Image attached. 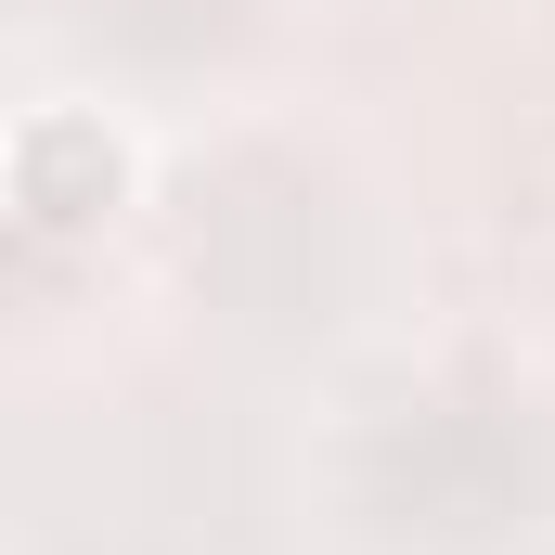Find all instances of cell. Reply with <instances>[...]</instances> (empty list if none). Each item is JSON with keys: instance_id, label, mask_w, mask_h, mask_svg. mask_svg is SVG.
I'll list each match as a JSON object with an SVG mask.
<instances>
[{"instance_id": "2", "label": "cell", "mask_w": 555, "mask_h": 555, "mask_svg": "<svg viewBox=\"0 0 555 555\" xmlns=\"http://www.w3.org/2000/svg\"><path fill=\"white\" fill-rule=\"evenodd\" d=\"M0 220H13V194H0Z\"/></svg>"}, {"instance_id": "1", "label": "cell", "mask_w": 555, "mask_h": 555, "mask_svg": "<svg viewBox=\"0 0 555 555\" xmlns=\"http://www.w3.org/2000/svg\"><path fill=\"white\" fill-rule=\"evenodd\" d=\"M0 194L26 233H104L142 194V130L91 91H39L0 117Z\"/></svg>"}]
</instances>
